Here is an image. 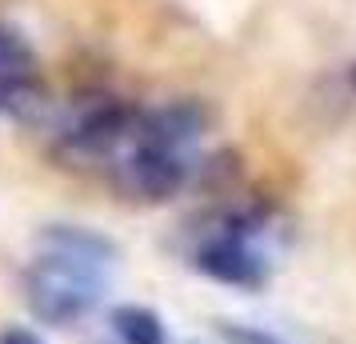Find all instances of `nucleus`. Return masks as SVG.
Returning <instances> with one entry per match:
<instances>
[{
  "mask_svg": "<svg viewBox=\"0 0 356 344\" xmlns=\"http://www.w3.org/2000/svg\"><path fill=\"white\" fill-rule=\"evenodd\" d=\"M120 261L116 240L84 224H49L24 268V300L36 320L65 328L100 304L108 268Z\"/></svg>",
  "mask_w": 356,
  "mask_h": 344,
  "instance_id": "nucleus-1",
  "label": "nucleus"
},
{
  "mask_svg": "<svg viewBox=\"0 0 356 344\" xmlns=\"http://www.w3.org/2000/svg\"><path fill=\"white\" fill-rule=\"evenodd\" d=\"M132 120H136V104H129V100L116 97L81 100L76 108H68L65 124L56 132V156L76 164V168H88V164L108 168L129 140Z\"/></svg>",
  "mask_w": 356,
  "mask_h": 344,
  "instance_id": "nucleus-2",
  "label": "nucleus"
},
{
  "mask_svg": "<svg viewBox=\"0 0 356 344\" xmlns=\"http://www.w3.org/2000/svg\"><path fill=\"white\" fill-rule=\"evenodd\" d=\"M257 236L260 216H225V224L212 229L209 236H200V245L193 248V268L216 284H228V288H260L268 280V256L257 248Z\"/></svg>",
  "mask_w": 356,
  "mask_h": 344,
  "instance_id": "nucleus-3",
  "label": "nucleus"
},
{
  "mask_svg": "<svg viewBox=\"0 0 356 344\" xmlns=\"http://www.w3.org/2000/svg\"><path fill=\"white\" fill-rule=\"evenodd\" d=\"M108 177H113L120 197L140 200V204H164V200H172L188 184L193 161L184 152H168V148L145 145V140H136V132H129L124 148L108 164Z\"/></svg>",
  "mask_w": 356,
  "mask_h": 344,
  "instance_id": "nucleus-4",
  "label": "nucleus"
},
{
  "mask_svg": "<svg viewBox=\"0 0 356 344\" xmlns=\"http://www.w3.org/2000/svg\"><path fill=\"white\" fill-rule=\"evenodd\" d=\"M49 108V92L40 81V60L20 28L0 20V116L36 124Z\"/></svg>",
  "mask_w": 356,
  "mask_h": 344,
  "instance_id": "nucleus-5",
  "label": "nucleus"
},
{
  "mask_svg": "<svg viewBox=\"0 0 356 344\" xmlns=\"http://www.w3.org/2000/svg\"><path fill=\"white\" fill-rule=\"evenodd\" d=\"M108 325L120 336V344H168L161 312L148 304H116L108 312Z\"/></svg>",
  "mask_w": 356,
  "mask_h": 344,
  "instance_id": "nucleus-6",
  "label": "nucleus"
},
{
  "mask_svg": "<svg viewBox=\"0 0 356 344\" xmlns=\"http://www.w3.org/2000/svg\"><path fill=\"white\" fill-rule=\"evenodd\" d=\"M216 336H220V344H289L284 336H276V332H268V328H260V325H236V320L216 325Z\"/></svg>",
  "mask_w": 356,
  "mask_h": 344,
  "instance_id": "nucleus-7",
  "label": "nucleus"
},
{
  "mask_svg": "<svg viewBox=\"0 0 356 344\" xmlns=\"http://www.w3.org/2000/svg\"><path fill=\"white\" fill-rule=\"evenodd\" d=\"M0 344H40V336L29 332V328H4L0 332Z\"/></svg>",
  "mask_w": 356,
  "mask_h": 344,
  "instance_id": "nucleus-8",
  "label": "nucleus"
},
{
  "mask_svg": "<svg viewBox=\"0 0 356 344\" xmlns=\"http://www.w3.org/2000/svg\"><path fill=\"white\" fill-rule=\"evenodd\" d=\"M353 84H356V65H353Z\"/></svg>",
  "mask_w": 356,
  "mask_h": 344,
  "instance_id": "nucleus-9",
  "label": "nucleus"
}]
</instances>
